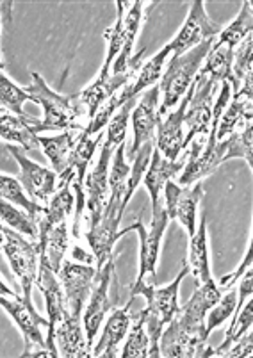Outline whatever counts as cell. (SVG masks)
<instances>
[{"instance_id": "f546056e", "label": "cell", "mask_w": 253, "mask_h": 358, "mask_svg": "<svg viewBox=\"0 0 253 358\" xmlns=\"http://www.w3.org/2000/svg\"><path fill=\"white\" fill-rule=\"evenodd\" d=\"M168 55H170V50L164 47L161 48L154 57H150L147 63L141 64L138 75H136L134 83H132L131 87H129V95H131V99H138L139 93L147 91L148 87H152L159 79H161L162 68H164V64H166Z\"/></svg>"}, {"instance_id": "9a60e30c", "label": "cell", "mask_w": 253, "mask_h": 358, "mask_svg": "<svg viewBox=\"0 0 253 358\" xmlns=\"http://www.w3.org/2000/svg\"><path fill=\"white\" fill-rule=\"evenodd\" d=\"M36 285L43 292L45 303H47V314H48V327H47V337L45 343L50 351L59 357V351L56 346V327L63 321L64 314H66V298H64L63 285L61 280H57V273L52 271L47 264L40 260V268H38V276H36Z\"/></svg>"}, {"instance_id": "f1b7e54d", "label": "cell", "mask_w": 253, "mask_h": 358, "mask_svg": "<svg viewBox=\"0 0 253 358\" xmlns=\"http://www.w3.org/2000/svg\"><path fill=\"white\" fill-rule=\"evenodd\" d=\"M253 29V15H252V2H245L239 11V15L233 18L232 24L219 32V38L216 43H212L214 48L226 47L230 50H236L243 41L252 36Z\"/></svg>"}, {"instance_id": "4fadbf2b", "label": "cell", "mask_w": 253, "mask_h": 358, "mask_svg": "<svg viewBox=\"0 0 253 358\" xmlns=\"http://www.w3.org/2000/svg\"><path fill=\"white\" fill-rule=\"evenodd\" d=\"M218 84L210 79H198L194 77L193 95L187 103L186 116H184V125L187 127V132L184 134L186 146L193 141L196 136H207L212 123V106H214V91Z\"/></svg>"}, {"instance_id": "30bf717a", "label": "cell", "mask_w": 253, "mask_h": 358, "mask_svg": "<svg viewBox=\"0 0 253 358\" xmlns=\"http://www.w3.org/2000/svg\"><path fill=\"white\" fill-rule=\"evenodd\" d=\"M123 214H125V210H123L122 203L107 198L106 209H103L99 223H95L93 227L87 229L86 241L93 252L96 269H100L107 260L113 259L116 241L122 237L118 232V227L122 223Z\"/></svg>"}, {"instance_id": "8992f818", "label": "cell", "mask_w": 253, "mask_h": 358, "mask_svg": "<svg viewBox=\"0 0 253 358\" xmlns=\"http://www.w3.org/2000/svg\"><path fill=\"white\" fill-rule=\"evenodd\" d=\"M166 209H164V200H159L157 205L152 209V223L150 229H147L143 221H136L134 224L127 227L125 230L120 232V236H125L129 232H138L139 236V271L136 276V282L131 287V299L138 296V291L147 284H154L155 280V268H157L159 252L164 232L168 229Z\"/></svg>"}, {"instance_id": "8d00e7d4", "label": "cell", "mask_w": 253, "mask_h": 358, "mask_svg": "<svg viewBox=\"0 0 253 358\" xmlns=\"http://www.w3.org/2000/svg\"><path fill=\"white\" fill-rule=\"evenodd\" d=\"M252 36H248V38L236 48V52H233L232 84H230V87H232V95L238 93L243 80L252 75Z\"/></svg>"}, {"instance_id": "9c48e42d", "label": "cell", "mask_w": 253, "mask_h": 358, "mask_svg": "<svg viewBox=\"0 0 253 358\" xmlns=\"http://www.w3.org/2000/svg\"><path fill=\"white\" fill-rule=\"evenodd\" d=\"M113 275H115V259H109L102 268L96 269V276L93 280L92 292H89L86 310L82 314L84 334H86V341L89 346L95 341L96 334L100 330V324L103 323L107 312L113 308V301L109 298Z\"/></svg>"}, {"instance_id": "4dcf8cb0", "label": "cell", "mask_w": 253, "mask_h": 358, "mask_svg": "<svg viewBox=\"0 0 253 358\" xmlns=\"http://www.w3.org/2000/svg\"><path fill=\"white\" fill-rule=\"evenodd\" d=\"M0 200H6L9 203L16 205V207H20L25 213L31 214L34 220H38V216L43 210V205L36 203L27 196L20 180L15 177H9V175H0Z\"/></svg>"}, {"instance_id": "d590c367", "label": "cell", "mask_w": 253, "mask_h": 358, "mask_svg": "<svg viewBox=\"0 0 253 358\" xmlns=\"http://www.w3.org/2000/svg\"><path fill=\"white\" fill-rule=\"evenodd\" d=\"M236 307H238V289H236V285H232L229 291L223 292L222 298L216 301V305H214V307L207 312V315H205V331L207 334H210L214 328L222 327L226 319H229L230 315L236 312Z\"/></svg>"}, {"instance_id": "7c38bea8", "label": "cell", "mask_w": 253, "mask_h": 358, "mask_svg": "<svg viewBox=\"0 0 253 358\" xmlns=\"http://www.w3.org/2000/svg\"><path fill=\"white\" fill-rule=\"evenodd\" d=\"M8 152L13 155L18 166H20V175H18V180H20L22 187L27 193V196H31L32 201L40 205H47L50 196L57 191V184H59V178H57L56 171L54 169H48L40 166L38 162L31 161L27 155L24 154V150H20L15 145H8Z\"/></svg>"}, {"instance_id": "44dd1931", "label": "cell", "mask_w": 253, "mask_h": 358, "mask_svg": "<svg viewBox=\"0 0 253 358\" xmlns=\"http://www.w3.org/2000/svg\"><path fill=\"white\" fill-rule=\"evenodd\" d=\"M56 346L59 357L87 358L92 357V346L87 344L80 315L64 314L63 321L56 327Z\"/></svg>"}, {"instance_id": "ffe728a7", "label": "cell", "mask_w": 253, "mask_h": 358, "mask_svg": "<svg viewBox=\"0 0 253 358\" xmlns=\"http://www.w3.org/2000/svg\"><path fill=\"white\" fill-rule=\"evenodd\" d=\"M82 130L84 129H71L64 130L63 134L56 136V138H38L40 148H43L45 155L52 162V168L56 171L59 182H71V152L75 148V143L79 141V136Z\"/></svg>"}, {"instance_id": "ba28073f", "label": "cell", "mask_w": 253, "mask_h": 358, "mask_svg": "<svg viewBox=\"0 0 253 358\" xmlns=\"http://www.w3.org/2000/svg\"><path fill=\"white\" fill-rule=\"evenodd\" d=\"M6 257L9 260L11 271L16 278L20 280L22 294L32 296V285L36 284L38 268H40V246L38 241L32 243L31 239H25L20 232L6 227V239L2 244Z\"/></svg>"}, {"instance_id": "cb8c5ba5", "label": "cell", "mask_w": 253, "mask_h": 358, "mask_svg": "<svg viewBox=\"0 0 253 358\" xmlns=\"http://www.w3.org/2000/svg\"><path fill=\"white\" fill-rule=\"evenodd\" d=\"M187 157L180 159V161H168V159L162 157L159 154V150L152 152L150 157V164H148L147 171H145V177H143V182H145V187L148 189V194H150L152 200V209H154L157 201L162 198V189H164V185L166 182H170L171 178L177 177L180 171L186 166Z\"/></svg>"}, {"instance_id": "603a6c76", "label": "cell", "mask_w": 253, "mask_h": 358, "mask_svg": "<svg viewBox=\"0 0 253 358\" xmlns=\"http://www.w3.org/2000/svg\"><path fill=\"white\" fill-rule=\"evenodd\" d=\"M68 221L54 227H40L38 229V246H40V260L45 262L54 273H59L64 255L68 252Z\"/></svg>"}, {"instance_id": "ee69618b", "label": "cell", "mask_w": 253, "mask_h": 358, "mask_svg": "<svg viewBox=\"0 0 253 358\" xmlns=\"http://www.w3.org/2000/svg\"><path fill=\"white\" fill-rule=\"evenodd\" d=\"M0 110H4V109H2V106H0Z\"/></svg>"}, {"instance_id": "7a4b0ae2", "label": "cell", "mask_w": 253, "mask_h": 358, "mask_svg": "<svg viewBox=\"0 0 253 358\" xmlns=\"http://www.w3.org/2000/svg\"><path fill=\"white\" fill-rule=\"evenodd\" d=\"M147 6L148 2H141V0H136L131 6L127 2H122V0L116 2V22L106 32L107 52L100 73L111 71V73L118 75L129 70L136 36L141 31Z\"/></svg>"}, {"instance_id": "836d02e7", "label": "cell", "mask_w": 253, "mask_h": 358, "mask_svg": "<svg viewBox=\"0 0 253 358\" xmlns=\"http://www.w3.org/2000/svg\"><path fill=\"white\" fill-rule=\"evenodd\" d=\"M131 331H129V338H127L125 346H123L120 357L123 358H150V337L147 334V327H145V317L143 312H139L134 317L131 324Z\"/></svg>"}, {"instance_id": "e0dca14e", "label": "cell", "mask_w": 253, "mask_h": 358, "mask_svg": "<svg viewBox=\"0 0 253 358\" xmlns=\"http://www.w3.org/2000/svg\"><path fill=\"white\" fill-rule=\"evenodd\" d=\"M57 276L63 285L68 314L82 317L86 299L89 298L93 280L96 276V268L71 262V260H63V266H61Z\"/></svg>"}, {"instance_id": "5bb4252c", "label": "cell", "mask_w": 253, "mask_h": 358, "mask_svg": "<svg viewBox=\"0 0 253 358\" xmlns=\"http://www.w3.org/2000/svg\"><path fill=\"white\" fill-rule=\"evenodd\" d=\"M203 187L202 182L184 187L177 182H166L162 189V200H164V209L170 220H177L187 230L189 237L196 230V209L198 201L202 198Z\"/></svg>"}, {"instance_id": "d6986e66", "label": "cell", "mask_w": 253, "mask_h": 358, "mask_svg": "<svg viewBox=\"0 0 253 358\" xmlns=\"http://www.w3.org/2000/svg\"><path fill=\"white\" fill-rule=\"evenodd\" d=\"M159 86H152L150 90L143 95L141 100L134 106L131 113L132 127H134V141H132L131 150H129V157L131 161L134 159L136 152L141 148L145 143L154 141V132L157 129V122L161 120L159 116Z\"/></svg>"}, {"instance_id": "e575fe53", "label": "cell", "mask_w": 253, "mask_h": 358, "mask_svg": "<svg viewBox=\"0 0 253 358\" xmlns=\"http://www.w3.org/2000/svg\"><path fill=\"white\" fill-rule=\"evenodd\" d=\"M27 100L32 102V96L0 71V106L16 116H27L24 113V103Z\"/></svg>"}, {"instance_id": "484cf974", "label": "cell", "mask_w": 253, "mask_h": 358, "mask_svg": "<svg viewBox=\"0 0 253 358\" xmlns=\"http://www.w3.org/2000/svg\"><path fill=\"white\" fill-rule=\"evenodd\" d=\"M189 273H193L196 285H203L212 282L209 266V248H207V220L202 216L200 229L194 230L189 241V260H187Z\"/></svg>"}, {"instance_id": "6da1fadb", "label": "cell", "mask_w": 253, "mask_h": 358, "mask_svg": "<svg viewBox=\"0 0 253 358\" xmlns=\"http://www.w3.org/2000/svg\"><path fill=\"white\" fill-rule=\"evenodd\" d=\"M222 287L214 284V280L209 284L196 285L193 296L187 299V303L180 307L178 314L168 323L170 327L162 330L161 338H159L161 357H212V348L207 346L209 334L205 331V315L222 298Z\"/></svg>"}, {"instance_id": "7402d4cb", "label": "cell", "mask_w": 253, "mask_h": 358, "mask_svg": "<svg viewBox=\"0 0 253 358\" xmlns=\"http://www.w3.org/2000/svg\"><path fill=\"white\" fill-rule=\"evenodd\" d=\"M131 303L132 299L129 301V305L123 308L113 312L107 319L106 327H103L102 337L96 343V346L92 350V357L96 358H115L118 357V348L122 344V341L125 338L127 331L132 324V314H131Z\"/></svg>"}, {"instance_id": "4316f807", "label": "cell", "mask_w": 253, "mask_h": 358, "mask_svg": "<svg viewBox=\"0 0 253 358\" xmlns=\"http://www.w3.org/2000/svg\"><path fill=\"white\" fill-rule=\"evenodd\" d=\"M233 52L226 47H210L209 54L203 61V68L198 70V79H210L212 83H229L232 84V61Z\"/></svg>"}, {"instance_id": "d6a6232c", "label": "cell", "mask_w": 253, "mask_h": 358, "mask_svg": "<svg viewBox=\"0 0 253 358\" xmlns=\"http://www.w3.org/2000/svg\"><path fill=\"white\" fill-rule=\"evenodd\" d=\"M0 221L31 241H38V223L34 217L6 200H0Z\"/></svg>"}, {"instance_id": "1f68e13d", "label": "cell", "mask_w": 253, "mask_h": 358, "mask_svg": "<svg viewBox=\"0 0 253 358\" xmlns=\"http://www.w3.org/2000/svg\"><path fill=\"white\" fill-rule=\"evenodd\" d=\"M253 323V303L252 298H248L245 301L243 307H236V312L232 314V323L230 328L226 330V337L222 344H219L216 350H212V357H222L233 343H238L239 338L246 334V331L252 328Z\"/></svg>"}, {"instance_id": "b9f144b4", "label": "cell", "mask_w": 253, "mask_h": 358, "mask_svg": "<svg viewBox=\"0 0 253 358\" xmlns=\"http://www.w3.org/2000/svg\"><path fill=\"white\" fill-rule=\"evenodd\" d=\"M4 70V61H2V57H0V71Z\"/></svg>"}, {"instance_id": "277c9868", "label": "cell", "mask_w": 253, "mask_h": 358, "mask_svg": "<svg viewBox=\"0 0 253 358\" xmlns=\"http://www.w3.org/2000/svg\"><path fill=\"white\" fill-rule=\"evenodd\" d=\"M187 273H189V268L184 266L182 271L177 275V278L170 285H166V287H155V284H147L138 291V296L141 294L143 298L147 299V308L141 312L143 317H145L147 334L150 337V358L161 357L159 338H161L164 327L180 310V305H178V289H180V284H182V280L187 276Z\"/></svg>"}, {"instance_id": "f35d334b", "label": "cell", "mask_w": 253, "mask_h": 358, "mask_svg": "<svg viewBox=\"0 0 253 358\" xmlns=\"http://www.w3.org/2000/svg\"><path fill=\"white\" fill-rule=\"evenodd\" d=\"M253 351V335L252 331H246L241 338H239L238 343H233L222 357L225 358H241V357H252Z\"/></svg>"}, {"instance_id": "74e56055", "label": "cell", "mask_w": 253, "mask_h": 358, "mask_svg": "<svg viewBox=\"0 0 253 358\" xmlns=\"http://www.w3.org/2000/svg\"><path fill=\"white\" fill-rule=\"evenodd\" d=\"M138 103V99H132L129 100V102L125 103V106L122 107V109L116 113L115 116L111 118V122L107 123L106 127V136H103V143L109 146H113V148H118L122 143H125V138H127V123H129V116H131L132 109H134V106Z\"/></svg>"}, {"instance_id": "ac0fdd59", "label": "cell", "mask_w": 253, "mask_h": 358, "mask_svg": "<svg viewBox=\"0 0 253 358\" xmlns=\"http://www.w3.org/2000/svg\"><path fill=\"white\" fill-rule=\"evenodd\" d=\"M194 83V80H193ZM193 95V84L187 90L186 96L178 102L177 110H171L166 116H162L157 122V139H155V150L168 161H177L180 152L186 148L184 141V116H186L187 103Z\"/></svg>"}, {"instance_id": "d4e9b609", "label": "cell", "mask_w": 253, "mask_h": 358, "mask_svg": "<svg viewBox=\"0 0 253 358\" xmlns=\"http://www.w3.org/2000/svg\"><path fill=\"white\" fill-rule=\"evenodd\" d=\"M36 123L38 120L31 116H16L13 113L0 115V139L20 145L27 152L40 148L38 134L34 132Z\"/></svg>"}, {"instance_id": "5b68a950", "label": "cell", "mask_w": 253, "mask_h": 358, "mask_svg": "<svg viewBox=\"0 0 253 358\" xmlns=\"http://www.w3.org/2000/svg\"><path fill=\"white\" fill-rule=\"evenodd\" d=\"M214 40H207L198 47L191 48L189 52L182 55H173L168 64V70L162 75L161 84H159V93H161V107H159V116H166L178 102L186 95L189 86L193 84L198 70L202 66L203 59L209 54Z\"/></svg>"}, {"instance_id": "8fae6325", "label": "cell", "mask_w": 253, "mask_h": 358, "mask_svg": "<svg viewBox=\"0 0 253 358\" xmlns=\"http://www.w3.org/2000/svg\"><path fill=\"white\" fill-rule=\"evenodd\" d=\"M222 31V25L210 20L209 15H207L205 2L203 0H194L191 4L186 22H184V25L173 40L166 45V48L170 50V54L173 52V55H182L189 52L191 48L203 43V41L214 40Z\"/></svg>"}, {"instance_id": "2e32d148", "label": "cell", "mask_w": 253, "mask_h": 358, "mask_svg": "<svg viewBox=\"0 0 253 358\" xmlns=\"http://www.w3.org/2000/svg\"><path fill=\"white\" fill-rule=\"evenodd\" d=\"M116 150L103 143L100 150V157L95 168L84 178V194L86 198V213L89 227L99 223L103 209H106L107 196H109V164Z\"/></svg>"}, {"instance_id": "7bdbcfd3", "label": "cell", "mask_w": 253, "mask_h": 358, "mask_svg": "<svg viewBox=\"0 0 253 358\" xmlns=\"http://www.w3.org/2000/svg\"><path fill=\"white\" fill-rule=\"evenodd\" d=\"M2 22V20H0ZM0 47H2V32H0Z\"/></svg>"}, {"instance_id": "83f0119b", "label": "cell", "mask_w": 253, "mask_h": 358, "mask_svg": "<svg viewBox=\"0 0 253 358\" xmlns=\"http://www.w3.org/2000/svg\"><path fill=\"white\" fill-rule=\"evenodd\" d=\"M222 162L229 159H245L246 164L253 168V148H252V123H246L241 130L232 136L216 141Z\"/></svg>"}, {"instance_id": "60d3db41", "label": "cell", "mask_w": 253, "mask_h": 358, "mask_svg": "<svg viewBox=\"0 0 253 358\" xmlns=\"http://www.w3.org/2000/svg\"><path fill=\"white\" fill-rule=\"evenodd\" d=\"M6 239V224H0V248H2V244H4Z\"/></svg>"}, {"instance_id": "3957f363", "label": "cell", "mask_w": 253, "mask_h": 358, "mask_svg": "<svg viewBox=\"0 0 253 358\" xmlns=\"http://www.w3.org/2000/svg\"><path fill=\"white\" fill-rule=\"evenodd\" d=\"M32 83L25 87V93L32 96V102L43 107V120H38L34 132L50 130H71L84 129L79 123L80 116H86V110L77 102V95H61L52 90L40 73H32Z\"/></svg>"}, {"instance_id": "52a82bcc", "label": "cell", "mask_w": 253, "mask_h": 358, "mask_svg": "<svg viewBox=\"0 0 253 358\" xmlns=\"http://www.w3.org/2000/svg\"><path fill=\"white\" fill-rule=\"evenodd\" d=\"M0 307L13 319V323L20 328L24 335V353L22 358H31L32 353L40 350H48L45 343L41 328L48 327V319L36 312L32 305V296H2L0 294Z\"/></svg>"}, {"instance_id": "ab89813d", "label": "cell", "mask_w": 253, "mask_h": 358, "mask_svg": "<svg viewBox=\"0 0 253 358\" xmlns=\"http://www.w3.org/2000/svg\"><path fill=\"white\" fill-rule=\"evenodd\" d=\"M0 294H2V296H11V298H13V296H18L15 291H13L11 287H9V285H6V282L2 278H0Z\"/></svg>"}]
</instances>
